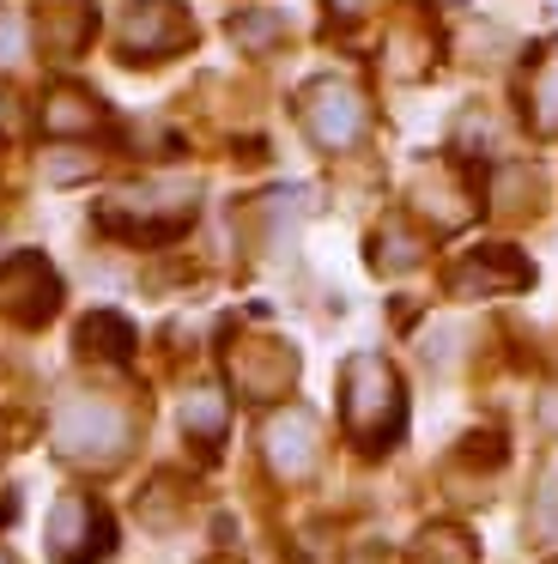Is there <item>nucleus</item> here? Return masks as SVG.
I'll return each mask as SVG.
<instances>
[{
	"instance_id": "nucleus-5",
	"label": "nucleus",
	"mask_w": 558,
	"mask_h": 564,
	"mask_svg": "<svg viewBox=\"0 0 558 564\" xmlns=\"http://www.w3.org/2000/svg\"><path fill=\"white\" fill-rule=\"evenodd\" d=\"M261 449H267V467H273L279 479H303L315 467V419L303 413V406L273 413L261 431Z\"/></svg>"
},
{
	"instance_id": "nucleus-10",
	"label": "nucleus",
	"mask_w": 558,
	"mask_h": 564,
	"mask_svg": "<svg viewBox=\"0 0 558 564\" xmlns=\"http://www.w3.org/2000/svg\"><path fill=\"white\" fill-rule=\"evenodd\" d=\"M534 128H558V50L540 62V79H534Z\"/></svg>"
},
{
	"instance_id": "nucleus-7",
	"label": "nucleus",
	"mask_w": 558,
	"mask_h": 564,
	"mask_svg": "<svg viewBox=\"0 0 558 564\" xmlns=\"http://www.w3.org/2000/svg\"><path fill=\"white\" fill-rule=\"evenodd\" d=\"M528 280H534V268L516 256V249H473V256L449 273V285H455V292H468V297L504 292V285H509V292H522Z\"/></svg>"
},
{
	"instance_id": "nucleus-9",
	"label": "nucleus",
	"mask_w": 558,
	"mask_h": 564,
	"mask_svg": "<svg viewBox=\"0 0 558 564\" xmlns=\"http://www.w3.org/2000/svg\"><path fill=\"white\" fill-rule=\"evenodd\" d=\"M79 340H85V352H97V346H104V358H128L133 352V328L121 316H92L79 328Z\"/></svg>"
},
{
	"instance_id": "nucleus-6",
	"label": "nucleus",
	"mask_w": 558,
	"mask_h": 564,
	"mask_svg": "<svg viewBox=\"0 0 558 564\" xmlns=\"http://www.w3.org/2000/svg\"><path fill=\"white\" fill-rule=\"evenodd\" d=\"M121 43H128V55H176L189 43V19L176 0H140L121 25Z\"/></svg>"
},
{
	"instance_id": "nucleus-3",
	"label": "nucleus",
	"mask_w": 558,
	"mask_h": 564,
	"mask_svg": "<svg viewBox=\"0 0 558 564\" xmlns=\"http://www.w3.org/2000/svg\"><path fill=\"white\" fill-rule=\"evenodd\" d=\"M109 546H116L109 516L97 510L92 498L67 491V498L55 503V516H49V552H55L61 564H97V558H109Z\"/></svg>"
},
{
	"instance_id": "nucleus-4",
	"label": "nucleus",
	"mask_w": 558,
	"mask_h": 564,
	"mask_svg": "<svg viewBox=\"0 0 558 564\" xmlns=\"http://www.w3.org/2000/svg\"><path fill=\"white\" fill-rule=\"evenodd\" d=\"M303 128H310L315 140H322L328 152H346L352 140L364 134V104L352 86H340V79H315L310 91H303Z\"/></svg>"
},
{
	"instance_id": "nucleus-12",
	"label": "nucleus",
	"mask_w": 558,
	"mask_h": 564,
	"mask_svg": "<svg viewBox=\"0 0 558 564\" xmlns=\"http://www.w3.org/2000/svg\"><path fill=\"white\" fill-rule=\"evenodd\" d=\"M19 62H24V19L0 13V67H19Z\"/></svg>"
},
{
	"instance_id": "nucleus-2",
	"label": "nucleus",
	"mask_w": 558,
	"mask_h": 564,
	"mask_svg": "<svg viewBox=\"0 0 558 564\" xmlns=\"http://www.w3.org/2000/svg\"><path fill=\"white\" fill-rule=\"evenodd\" d=\"M55 449L67 462H116L128 449V419L109 401H67L55 413Z\"/></svg>"
},
{
	"instance_id": "nucleus-8",
	"label": "nucleus",
	"mask_w": 558,
	"mask_h": 564,
	"mask_svg": "<svg viewBox=\"0 0 558 564\" xmlns=\"http://www.w3.org/2000/svg\"><path fill=\"white\" fill-rule=\"evenodd\" d=\"M182 425H189V437L218 443V431H225V394H213V389L189 394V406H182Z\"/></svg>"
},
{
	"instance_id": "nucleus-11",
	"label": "nucleus",
	"mask_w": 558,
	"mask_h": 564,
	"mask_svg": "<svg viewBox=\"0 0 558 564\" xmlns=\"http://www.w3.org/2000/svg\"><path fill=\"white\" fill-rule=\"evenodd\" d=\"M85 91H55V104H49V128L55 134H79V128H97V110H85Z\"/></svg>"
},
{
	"instance_id": "nucleus-13",
	"label": "nucleus",
	"mask_w": 558,
	"mask_h": 564,
	"mask_svg": "<svg viewBox=\"0 0 558 564\" xmlns=\"http://www.w3.org/2000/svg\"><path fill=\"white\" fill-rule=\"evenodd\" d=\"M0 564H12V558H7V552H0Z\"/></svg>"
},
{
	"instance_id": "nucleus-1",
	"label": "nucleus",
	"mask_w": 558,
	"mask_h": 564,
	"mask_svg": "<svg viewBox=\"0 0 558 564\" xmlns=\"http://www.w3.org/2000/svg\"><path fill=\"white\" fill-rule=\"evenodd\" d=\"M400 419H407V401H400L395 370L376 352H358L346 365V431L364 449H388L400 437Z\"/></svg>"
}]
</instances>
